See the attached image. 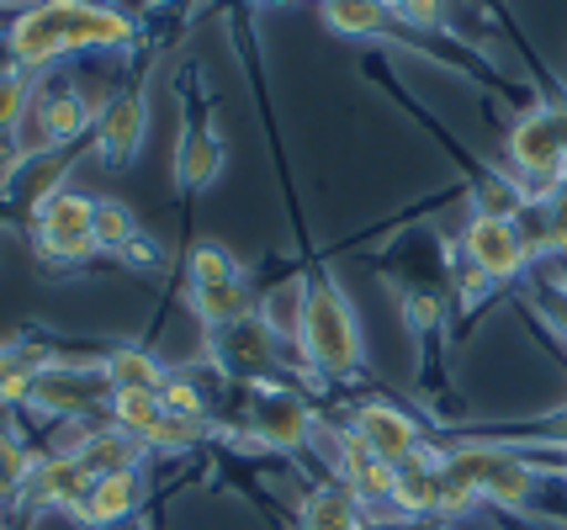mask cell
Wrapping results in <instances>:
<instances>
[{"mask_svg": "<svg viewBox=\"0 0 567 530\" xmlns=\"http://www.w3.org/2000/svg\"><path fill=\"white\" fill-rule=\"evenodd\" d=\"M123 43H133V22L96 0H38L6 32L17 70H38L80 49H123Z\"/></svg>", "mask_w": 567, "mask_h": 530, "instance_id": "6da1fadb", "label": "cell"}, {"mask_svg": "<svg viewBox=\"0 0 567 530\" xmlns=\"http://www.w3.org/2000/svg\"><path fill=\"white\" fill-rule=\"evenodd\" d=\"M297 345L323 377H355L361 372V329L355 313L340 298V287L323 277H308L297 292Z\"/></svg>", "mask_w": 567, "mask_h": 530, "instance_id": "7a4b0ae2", "label": "cell"}, {"mask_svg": "<svg viewBox=\"0 0 567 530\" xmlns=\"http://www.w3.org/2000/svg\"><path fill=\"white\" fill-rule=\"evenodd\" d=\"M509 165L525 176V197L542 191L551 197V186L567 176V106H536L509 127ZM536 202V197H530Z\"/></svg>", "mask_w": 567, "mask_h": 530, "instance_id": "3957f363", "label": "cell"}, {"mask_svg": "<svg viewBox=\"0 0 567 530\" xmlns=\"http://www.w3.org/2000/svg\"><path fill=\"white\" fill-rule=\"evenodd\" d=\"M192 308H197V319L207 329L239 324V319L255 313L239 266L218 245H197V254H192Z\"/></svg>", "mask_w": 567, "mask_h": 530, "instance_id": "277c9868", "label": "cell"}, {"mask_svg": "<svg viewBox=\"0 0 567 530\" xmlns=\"http://www.w3.org/2000/svg\"><path fill=\"white\" fill-rule=\"evenodd\" d=\"M462 478L472 482V493L477 499H488V505H504V509H519L530 505V493H536V472L509 451H488V446H456V451L445 456Z\"/></svg>", "mask_w": 567, "mask_h": 530, "instance_id": "5b68a950", "label": "cell"}, {"mask_svg": "<svg viewBox=\"0 0 567 530\" xmlns=\"http://www.w3.org/2000/svg\"><path fill=\"white\" fill-rule=\"evenodd\" d=\"M91 123H96V112H91V102H85L74 85L38 91V102H27L22 123H17V127H32V133H17V149L32 159L38 149H59V144L80 138Z\"/></svg>", "mask_w": 567, "mask_h": 530, "instance_id": "8992f818", "label": "cell"}, {"mask_svg": "<svg viewBox=\"0 0 567 530\" xmlns=\"http://www.w3.org/2000/svg\"><path fill=\"white\" fill-rule=\"evenodd\" d=\"M96 404H112V382L101 366H53L43 361L38 366V382H32V404L43 414H64V419H80Z\"/></svg>", "mask_w": 567, "mask_h": 530, "instance_id": "52a82bcc", "label": "cell"}, {"mask_svg": "<svg viewBox=\"0 0 567 530\" xmlns=\"http://www.w3.org/2000/svg\"><path fill=\"white\" fill-rule=\"evenodd\" d=\"M249 429H255V440L260 446H271V451H302L308 446V429H313V414L308 404L287 393V387H266L255 408H249Z\"/></svg>", "mask_w": 567, "mask_h": 530, "instance_id": "ba28073f", "label": "cell"}, {"mask_svg": "<svg viewBox=\"0 0 567 530\" xmlns=\"http://www.w3.org/2000/svg\"><path fill=\"white\" fill-rule=\"evenodd\" d=\"M462 250H467L472 271H483L488 281L519 277V266L530 260V250L519 245V228L515 224H498V218H472L467 233H462Z\"/></svg>", "mask_w": 567, "mask_h": 530, "instance_id": "9c48e42d", "label": "cell"}, {"mask_svg": "<svg viewBox=\"0 0 567 530\" xmlns=\"http://www.w3.org/2000/svg\"><path fill=\"white\" fill-rule=\"evenodd\" d=\"M213 355H218L223 372H234V377H260V372L276 366V334L266 319L249 313L239 324L213 329Z\"/></svg>", "mask_w": 567, "mask_h": 530, "instance_id": "30bf717a", "label": "cell"}, {"mask_svg": "<svg viewBox=\"0 0 567 530\" xmlns=\"http://www.w3.org/2000/svg\"><path fill=\"white\" fill-rule=\"evenodd\" d=\"M355 435L367 440V451L377 461H409V456L420 451V425H414V414H403L393 404H367L355 408Z\"/></svg>", "mask_w": 567, "mask_h": 530, "instance_id": "8fae6325", "label": "cell"}, {"mask_svg": "<svg viewBox=\"0 0 567 530\" xmlns=\"http://www.w3.org/2000/svg\"><path fill=\"white\" fill-rule=\"evenodd\" d=\"M144 133H148V117L138 96H117V102H106L96 112V154L112 170H123L127 159L144 149Z\"/></svg>", "mask_w": 567, "mask_h": 530, "instance_id": "7c38bea8", "label": "cell"}, {"mask_svg": "<svg viewBox=\"0 0 567 530\" xmlns=\"http://www.w3.org/2000/svg\"><path fill=\"white\" fill-rule=\"evenodd\" d=\"M85 488H91V472H85V461H80L74 451L38 456L32 478L22 482V499H27V505H64V509H74Z\"/></svg>", "mask_w": 567, "mask_h": 530, "instance_id": "4fadbf2b", "label": "cell"}, {"mask_svg": "<svg viewBox=\"0 0 567 530\" xmlns=\"http://www.w3.org/2000/svg\"><path fill=\"white\" fill-rule=\"evenodd\" d=\"M138 499H144V478H138V467L133 472H106V478H91V488L80 493V505H74V515L85 520V526H117V520H127L133 509H138Z\"/></svg>", "mask_w": 567, "mask_h": 530, "instance_id": "5bb4252c", "label": "cell"}, {"mask_svg": "<svg viewBox=\"0 0 567 530\" xmlns=\"http://www.w3.org/2000/svg\"><path fill=\"white\" fill-rule=\"evenodd\" d=\"M319 17L340 38H403V17L388 0H319Z\"/></svg>", "mask_w": 567, "mask_h": 530, "instance_id": "9a60e30c", "label": "cell"}, {"mask_svg": "<svg viewBox=\"0 0 567 530\" xmlns=\"http://www.w3.org/2000/svg\"><path fill=\"white\" fill-rule=\"evenodd\" d=\"M223 138L207 123L181 127V144H175V186L181 191H207L223 170Z\"/></svg>", "mask_w": 567, "mask_h": 530, "instance_id": "2e32d148", "label": "cell"}, {"mask_svg": "<svg viewBox=\"0 0 567 530\" xmlns=\"http://www.w3.org/2000/svg\"><path fill=\"white\" fill-rule=\"evenodd\" d=\"M91 218H96V202L85 191H43L38 207H32V239H64V233H91Z\"/></svg>", "mask_w": 567, "mask_h": 530, "instance_id": "e0dca14e", "label": "cell"}, {"mask_svg": "<svg viewBox=\"0 0 567 530\" xmlns=\"http://www.w3.org/2000/svg\"><path fill=\"white\" fill-rule=\"evenodd\" d=\"M74 456L85 461V472H91V478H106V472H133V467H138V456H144V446L112 425V429H91V435L74 446Z\"/></svg>", "mask_w": 567, "mask_h": 530, "instance_id": "ac0fdd59", "label": "cell"}, {"mask_svg": "<svg viewBox=\"0 0 567 530\" xmlns=\"http://www.w3.org/2000/svg\"><path fill=\"white\" fill-rule=\"evenodd\" d=\"M106 414H112V425L123 429V435H133L144 451L154 446V435H159V425H165L159 393H138V387H117L112 404H106Z\"/></svg>", "mask_w": 567, "mask_h": 530, "instance_id": "d6986e66", "label": "cell"}, {"mask_svg": "<svg viewBox=\"0 0 567 530\" xmlns=\"http://www.w3.org/2000/svg\"><path fill=\"white\" fill-rule=\"evenodd\" d=\"M302 530H361V499L346 482H323L302 499Z\"/></svg>", "mask_w": 567, "mask_h": 530, "instance_id": "ffe728a7", "label": "cell"}, {"mask_svg": "<svg viewBox=\"0 0 567 530\" xmlns=\"http://www.w3.org/2000/svg\"><path fill=\"white\" fill-rule=\"evenodd\" d=\"M435 472H441V461H435L430 451H414L409 461H398L393 505L409 509V515H424V509H435Z\"/></svg>", "mask_w": 567, "mask_h": 530, "instance_id": "44dd1931", "label": "cell"}, {"mask_svg": "<svg viewBox=\"0 0 567 530\" xmlns=\"http://www.w3.org/2000/svg\"><path fill=\"white\" fill-rule=\"evenodd\" d=\"M101 372H106V382H112V393H117V387L159 393V382H165V366H159L148 351H138V345H117V351L101 361Z\"/></svg>", "mask_w": 567, "mask_h": 530, "instance_id": "7402d4cb", "label": "cell"}, {"mask_svg": "<svg viewBox=\"0 0 567 530\" xmlns=\"http://www.w3.org/2000/svg\"><path fill=\"white\" fill-rule=\"evenodd\" d=\"M525 186L519 180H504V176H483L472 186V218H498V224H515L525 212Z\"/></svg>", "mask_w": 567, "mask_h": 530, "instance_id": "603a6c76", "label": "cell"}, {"mask_svg": "<svg viewBox=\"0 0 567 530\" xmlns=\"http://www.w3.org/2000/svg\"><path fill=\"white\" fill-rule=\"evenodd\" d=\"M91 233H96L101 250H127V245L138 239V218H133L123 202L101 197V202H96V218H91Z\"/></svg>", "mask_w": 567, "mask_h": 530, "instance_id": "cb8c5ba5", "label": "cell"}, {"mask_svg": "<svg viewBox=\"0 0 567 530\" xmlns=\"http://www.w3.org/2000/svg\"><path fill=\"white\" fill-rule=\"evenodd\" d=\"M27 102H32V80H27V70H0V133H11V127L22 123Z\"/></svg>", "mask_w": 567, "mask_h": 530, "instance_id": "d4e9b609", "label": "cell"}, {"mask_svg": "<svg viewBox=\"0 0 567 530\" xmlns=\"http://www.w3.org/2000/svg\"><path fill=\"white\" fill-rule=\"evenodd\" d=\"M159 404H165V414H175V419H207L202 393L186 377H175V372H165V382H159Z\"/></svg>", "mask_w": 567, "mask_h": 530, "instance_id": "484cf974", "label": "cell"}, {"mask_svg": "<svg viewBox=\"0 0 567 530\" xmlns=\"http://www.w3.org/2000/svg\"><path fill=\"white\" fill-rule=\"evenodd\" d=\"M101 245L96 233H64V239H38V254L49 260V266H80V260H91Z\"/></svg>", "mask_w": 567, "mask_h": 530, "instance_id": "4316f807", "label": "cell"}, {"mask_svg": "<svg viewBox=\"0 0 567 530\" xmlns=\"http://www.w3.org/2000/svg\"><path fill=\"white\" fill-rule=\"evenodd\" d=\"M546 202V228H551V250H567V176L551 186V197Z\"/></svg>", "mask_w": 567, "mask_h": 530, "instance_id": "83f0119b", "label": "cell"}, {"mask_svg": "<svg viewBox=\"0 0 567 530\" xmlns=\"http://www.w3.org/2000/svg\"><path fill=\"white\" fill-rule=\"evenodd\" d=\"M403 27H441V0H388Z\"/></svg>", "mask_w": 567, "mask_h": 530, "instance_id": "f1b7e54d", "label": "cell"}, {"mask_svg": "<svg viewBox=\"0 0 567 530\" xmlns=\"http://www.w3.org/2000/svg\"><path fill=\"white\" fill-rule=\"evenodd\" d=\"M403 308H409V324L420 329V334L435 324V319H441V303H435V298H424V292H414V298H409Z\"/></svg>", "mask_w": 567, "mask_h": 530, "instance_id": "f546056e", "label": "cell"}, {"mask_svg": "<svg viewBox=\"0 0 567 530\" xmlns=\"http://www.w3.org/2000/svg\"><path fill=\"white\" fill-rule=\"evenodd\" d=\"M123 254L133 260V266H159V245H154V239H144V233H138V239H133Z\"/></svg>", "mask_w": 567, "mask_h": 530, "instance_id": "4dcf8cb0", "label": "cell"}, {"mask_svg": "<svg viewBox=\"0 0 567 530\" xmlns=\"http://www.w3.org/2000/svg\"><path fill=\"white\" fill-rule=\"evenodd\" d=\"M11 372H17V355H11V351H6V345H0V382L11 377Z\"/></svg>", "mask_w": 567, "mask_h": 530, "instance_id": "1f68e13d", "label": "cell"}, {"mask_svg": "<svg viewBox=\"0 0 567 530\" xmlns=\"http://www.w3.org/2000/svg\"><path fill=\"white\" fill-rule=\"evenodd\" d=\"M557 313H563V324H567V308H557Z\"/></svg>", "mask_w": 567, "mask_h": 530, "instance_id": "d6a6232c", "label": "cell"}, {"mask_svg": "<svg viewBox=\"0 0 567 530\" xmlns=\"http://www.w3.org/2000/svg\"><path fill=\"white\" fill-rule=\"evenodd\" d=\"M271 6H287V0H271Z\"/></svg>", "mask_w": 567, "mask_h": 530, "instance_id": "836d02e7", "label": "cell"}, {"mask_svg": "<svg viewBox=\"0 0 567 530\" xmlns=\"http://www.w3.org/2000/svg\"><path fill=\"white\" fill-rule=\"evenodd\" d=\"M133 530H144V526H133Z\"/></svg>", "mask_w": 567, "mask_h": 530, "instance_id": "e575fe53", "label": "cell"}, {"mask_svg": "<svg viewBox=\"0 0 567 530\" xmlns=\"http://www.w3.org/2000/svg\"><path fill=\"white\" fill-rule=\"evenodd\" d=\"M0 493H6V488H0Z\"/></svg>", "mask_w": 567, "mask_h": 530, "instance_id": "d590c367", "label": "cell"}]
</instances>
